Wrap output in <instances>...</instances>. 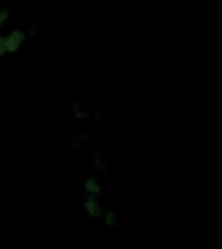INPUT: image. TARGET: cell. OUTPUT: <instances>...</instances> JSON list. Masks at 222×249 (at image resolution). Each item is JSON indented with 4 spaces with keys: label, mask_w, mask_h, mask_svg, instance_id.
Returning <instances> with one entry per match:
<instances>
[{
    "label": "cell",
    "mask_w": 222,
    "mask_h": 249,
    "mask_svg": "<svg viewBox=\"0 0 222 249\" xmlns=\"http://www.w3.org/2000/svg\"><path fill=\"white\" fill-rule=\"evenodd\" d=\"M11 17L12 13L9 9H7V8H1L0 9V29L7 25V22L11 19Z\"/></svg>",
    "instance_id": "cell-7"
},
{
    "label": "cell",
    "mask_w": 222,
    "mask_h": 249,
    "mask_svg": "<svg viewBox=\"0 0 222 249\" xmlns=\"http://www.w3.org/2000/svg\"><path fill=\"white\" fill-rule=\"evenodd\" d=\"M103 221H104V225L107 227H111V229H114L120 223V217L118 214H116L114 212H104L103 214Z\"/></svg>",
    "instance_id": "cell-4"
},
{
    "label": "cell",
    "mask_w": 222,
    "mask_h": 249,
    "mask_svg": "<svg viewBox=\"0 0 222 249\" xmlns=\"http://www.w3.org/2000/svg\"><path fill=\"white\" fill-rule=\"evenodd\" d=\"M4 36H5V50H7V53H16V52H18L22 48L27 35L23 30L15 29V30L9 31Z\"/></svg>",
    "instance_id": "cell-1"
},
{
    "label": "cell",
    "mask_w": 222,
    "mask_h": 249,
    "mask_svg": "<svg viewBox=\"0 0 222 249\" xmlns=\"http://www.w3.org/2000/svg\"><path fill=\"white\" fill-rule=\"evenodd\" d=\"M93 163H95V167L97 170L100 171H107L108 170V161L100 155H95L93 156Z\"/></svg>",
    "instance_id": "cell-6"
},
{
    "label": "cell",
    "mask_w": 222,
    "mask_h": 249,
    "mask_svg": "<svg viewBox=\"0 0 222 249\" xmlns=\"http://www.w3.org/2000/svg\"><path fill=\"white\" fill-rule=\"evenodd\" d=\"M87 138H89V132H86V131L79 132V134H77V136H75V139H74V145H75V147H77V145L79 147L82 142L87 139Z\"/></svg>",
    "instance_id": "cell-8"
},
{
    "label": "cell",
    "mask_w": 222,
    "mask_h": 249,
    "mask_svg": "<svg viewBox=\"0 0 222 249\" xmlns=\"http://www.w3.org/2000/svg\"><path fill=\"white\" fill-rule=\"evenodd\" d=\"M73 114H74V117H75V118L79 121H86L90 117L89 110H87V109H86L83 105L79 104V103H74Z\"/></svg>",
    "instance_id": "cell-5"
},
{
    "label": "cell",
    "mask_w": 222,
    "mask_h": 249,
    "mask_svg": "<svg viewBox=\"0 0 222 249\" xmlns=\"http://www.w3.org/2000/svg\"><path fill=\"white\" fill-rule=\"evenodd\" d=\"M83 208H85L86 213L95 219L101 218L104 214V209H103L101 202L99 201V197H95V196H87L83 202Z\"/></svg>",
    "instance_id": "cell-2"
},
{
    "label": "cell",
    "mask_w": 222,
    "mask_h": 249,
    "mask_svg": "<svg viewBox=\"0 0 222 249\" xmlns=\"http://www.w3.org/2000/svg\"><path fill=\"white\" fill-rule=\"evenodd\" d=\"M83 188H85L86 192L89 194V196H95V197H97V196H100V195L103 194V184H101L100 180H99L96 177H93V175L87 177V178L85 179Z\"/></svg>",
    "instance_id": "cell-3"
},
{
    "label": "cell",
    "mask_w": 222,
    "mask_h": 249,
    "mask_svg": "<svg viewBox=\"0 0 222 249\" xmlns=\"http://www.w3.org/2000/svg\"><path fill=\"white\" fill-rule=\"evenodd\" d=\"M4 54H7V50H5V36L3 34H0V57H3Z\"/></svg>",
    "instance_id": "cell-9"
},
{
    "label": "cell",
    "mask_w": 222,
    "mask_h": 249,
    "mask_svg": "<svg viewBox=\"0 0 222 249\" xmlns=\"http://www.w3.org/2000/svg\"><path fill=\"white\" fill-rule=\"evenodd\" d=\"M25 33H26V35L27 34H29V35H35V34H37V27H35V26L30 27V29H29V30H27V31H25Z\"/></svg>",
    "instance_id": "cell-10"
}]
</instances>
